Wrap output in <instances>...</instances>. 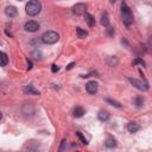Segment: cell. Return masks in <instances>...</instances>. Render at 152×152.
Instances as JSON below:
<instances>
[{"label":"cell","instance_id":"23","mask_svg":"<svg viewBox=\"0 0 152 152\" xmlns=\"http://www.w3.org/2000/svg\"><path fill=\"white\" fill-rule=\"evenodd\" d=\"M58 70H59V68H58L56 64H53V65H52V71L56 72V71H58Z\"/></svg>","mask_w":152,"mask_h":152},{"label":"cell","instance_id":"17","mask_svg":"<svg viewBox=\"0 0 152 152\" xmlns=\"http://www.w3.org/2000/svg\"><path fill=\"white\" fill-rule=\"evenodd\" d=\"M0 56H1V66H5V65L7 64V62H8L7 55H6L5 52H1V53H0Z\"/></svg>","mask_w":152,"mask_h":152},{"label":"cell","instance_id":"3","mask_svg":"<svg viewBox=\"0 0 152 152\" xmlns=\"http://www.w3.org/2000/svg\"><path fill=\"white\" fill-rule=\"evenodd\" d=\"M58 39H59V36L55 31H46L42 36V42L45 44H55L58 42Z\"/></svg>","mask_w":152,"mask_h":152},{"label":"cell","instance_id":"7","mask_svg":"<svg viewBox=\"0 0 152 152\" xmlns=\"http://www.w3.org/2000/svg\"><path fill=\"white\" fill-rule=\"evenodd\" d=\"M128 81L135 87V88H138L139 90H146L147 89V86L146 84H144L141 81H138V80H135V78H132V77H129L128 78Z\"/></svg>","mask_w":152,"mask_h":152},{"label":"cell","instance_id":"25","mask_svg":"<svg viewBox=\"0 0 152 152\" xmlns=\"http://www.w3.org/2000/svg\"><path fill=\"white\" fill-rule=\"evenodd\" d=\"M32 68V63L31 62H27V69H31Z\"/></svg>","mask_w":152,"mask_h":152},{"label":"cell","instance_id":"14","mask_svg":"<svg viewBox=\"0 0 152 152\" xmlns=\"http://www.w3.org/2000/svg\"><path fill=\"white\" fill-rule=\"evenodd\" d=\"M83 114H84V109L82 107H76L74 109V116L75 118H81Z\"/></svg>","mask_w":152,"mask_h":152},{"label":"cell","instance_id":"27","mask_svg":"<svg viewBox=\"0 0 152 152\" xmlns=\"http://www.w3.org/2000/svg\"><path fill=\"white\" fill-rule=\"evenodd\" d=\"M114 1H115V0H112V2H114Z\"/></svg>","mask_w":152,"mask_h":152},{"label":"cell","instance_id":"15","mask_svg":"<svg viewBox=\"0 0 152 152\" xmlns=\"http://www.w3.org/2000/svg\"><path fill=\"white\" fill-rule=\"evenodd\" d=\"M76 33H77V36H78V38H86L87 37V31H84L83 28H81V27H76Z\"/></svg>","mask_w":152,"mask_h":152},{"label":"cell","instance_id":"22","mask_svg":"<svg viewBox=\"0 0 152 152\" xmlns=\"http://www.w3.org/2000/svg\"><path fill=\"white\" fill-rule=\"evenodd\" d=\"M141 64V65H145V63H144V61L142 59H140V58H137L135 61H134V64Z\"/></svg>","mask_w":152,"mask_h":152},{"label":"cell","instance_id":"8","mask_svg":"<svg viewBox=\"0 0 152 152\" xmlns=\"http://www.w3.org/2000/svg\"><path fill=\"white\" fill-rule=\"evenodd\" d=\"M5 13H6L7 17L13 18V17H15V15L18 14V10H17L14 6H7V7L5 8Z\"/></svg>","mask_w":152,"mask_h":152},{"label":"cell","instance_id":"26","mask_svg":"<svg viewBox=\"0 0 152 152\" xmlns=\"http://www.w3.org/2000/svg\"><path fill=\"white\" fill-rule=\"evenodd\" d=\"M150 45H151V46H152V37H151V38H150Z\"/></svg>","mask_w":152,"mask_h":152},{"label":"cell","instance_id":"2","mask_svg":"<svg viewBox=\"0 0 152 152\" xmlns=\"http://www.w3.org/2000/svg\"><path fill=\"white\" fill-rule=\"evenodd\" d=\"M121 14H122V21L126 26H129L133 23V14L129 10V7L126 5V2H122L121 5Z\"/></svg>","mask_w":152,"mask_h":152},{"label":"cell","instance_id":"16","mask_svg":"<svg viewBox=\"0 0 152 152\" xmlns=\"http://www.w3.org/2000/svg\"><path fill=\"white\" fill-rule=\"evenodd\" d=\"M104 144H106L107 147H115V146H116V141H115V139H113V138H108Z\"/></svg>","mask_w":152,"mask_h":152},{"label":"cell","instance_id":"20","mask_svg":"<svg viewBox=\"0 0 152 152\" xmlns=\"http://www.w3.org/2000/svg\"><path fill=\"white\" fill-rule=\"evenodd\" d=\"M106 101L108 102V103H110L112 106H115V107H118V108H120L121 106H120V103L119 102H116V101H114V100H110V99H106Z\"/></svg>","mask_w":152,"mask_h":152},{"label":"cell","instance_id":"11","mask_svg":"<svg viewBox=\"0 0 152 152\" xmlns=\"http://www.w3.org/2000/svg\"><path fill=\"white\" fill-rule=\"evenodd\" d=\"M108 24H109V15H108L107 12H103L102 15H101V25L108 26Z\"/></svg>","mask_w":152,"mask_h":152},{"label":"cell","instance_id":"28","mask_svg":"<svg viewBox=\"0 0 152 152\" xmlns=\"http://www.w3.org/2000/svg\"><path fill=\"white\" fill-rule=\"evenodd\" d=\"M18 1H21V0H18Z\"/></svg>","mask_w":152,"mask_h":152},{"label":"cell","instance_id":"6","mask_svg":"<svg viewBox=\"0 0 152 152\" xmlns=\"http://www.w3.org/2000/svg\"><path fill=\"white\" fill-rule=\"evenodd\" d=\"M97 88H99V86H97V83L95 82V81H89L87 84H86V89H87V91L89 93V94H96V91H97Z\"/></svg>","mask_w":152,"mask_h":152},{"label":"cell","instance_id":"9","mask_svg":"<svg viewBox=\"0 0 152 152\" xmlns=\"http://www.w3.org/2000/svg\"><path fill=\"white\" fill-rule=\"evenodd\" d=\"M139 125L137 124V122H134V121H132V122H128V125H127V129H128V132L129 133H135V132H138L139 131Z\"/></svg>","mask_w":152,"mask_h":152},{"label":"cell","instance_id":"18","mask_svg":"<svg viewBox=\"0 0 152 152\" xmlns=\"http://www.w3.org/2000/svg\"><path fill=\"white\" fill-rule=\"evenodd\" d=\"M76 135H77V137L80 138V140L82 141V144H83V145H87V144H88V141H87V139H86V138L83 137V134H82L81 132H76Z\"/></svg>","mask_w":152,"mask_h":152},{"label":"cell","instance_id":"12","mask_svg":"<svg viewBox=\"0 0 152 152\" xmlns=\"http://www.w3.org/2000/svg\"><path fill=\"white\" fill-rule=\"evenodd\" d=\"M97 118H99V120H101V121H106V120H108L109 114H108L106 110H100L99 114H97Z\"/></svg>","mask_w":152,"mask_h":152},{"label":"cell","instance_id":"24","mask_svg":"<svg viewBox=\"0 0 152 152\" xmlns=\"http://www.w3.org/2000/svg\"><path fill=\"white\" fill-rule=\"evenodd\" d=\"M74 65H75V63H70V64H69V65L66 66V69H68V70H70V69H71V68H72Z\"/></svg>","mask_w":152,"mask_h":152},{"label":"cell","instance_id":"13","mask_svg":"<svg viewBox=\"0 0 152 152\" xmlns=\"http://www.w3.org/2000/svg\"><path fill=\"white\" fill-rule=\"evenodd\" d=\"M25 91L28 93V94H32V95H39V91L36 90V89L33 88V86H31V84H28V86L25 87Z\"/></svg>","mask_w":152,"mask_h":152},{"label":"cell","instance_id":"4","mask_svg":"<svg viewBox=\"0 0 152 152\" xmlns=\"http://www.w3.org/2000/svg\"><path fill=\"white\" fill-rule=\"evenodd\" d=\"M24 28L26 31H28V32H36V31L39 30V24L37 21H34V20H30V21L25 23Z\"/></svg>","mask_w":152,"mask_h":152},{"label":"cell","instance_id":"1","mask_svg":"<svg viewBox=\"0 0 152 152\" xmlns=\"http://www.w3.org/2000/svg\"><path fill=\"white\" fill-rule=\"evenodd\" d=\"M25 11L31 17L39 14L40 11H42V4H40V1H38V0H30L26 4V6H25Z\"/></svg>","mask_w":152,"mask_h":152},{"label":"cell","instance_id":"5","mask_svg":"<svg viewBox=\"0 0 152 152\" xmlns=\"http://www.w3.org/2000/svg\"><path fill=\"white\" fill-rule=\"evenodd\" d=\"M86 8H87V6H86L84 4H76V5L72 7V13L76 14V15L84 14V13H86Z\"/></svg>","mask_w":152,"mask_h":152},{"label":"cell","instance_id":"10","mask_svg":"<svg viewBox=\"0 0 152 152\" xmlns=\"http://www.w3.org/2000/svg\"><path fill=\"white\" fill-rule=\"evenodd\" d=\"M84 19H86V23L88 24V26L93 27V26L95 25V19H94V17H93L91 14H89V13H84Z\"/></svg>","mask_w":152,"mask_h":152},{"label":"cell","instance_id":"21","mask_svg":"<svg viewBox=\"0 0 152 152\" xmlns=\"http://www.w3.org/2000/svg\"><path fill=\"white\" fill-rule=\"evenodd\" d=\"M65 147H66V140H62V145L59 147V151H64Z\"/></svg>","mask_w":152,"mask_h":152},{"label":"cell","instance_id":"19","mask_svg":"<svg viewBox=\"0 0 152 152\" xmlns=\"http://www.w3.org/2000/svg\"><path fill=\"white\" fill-rule=\"evenodd\" d=\"M135 104H137L138 107H141V106L144 104V99H142L141 96H138V97L135 99Z\"/></svg>","mask_w":152,"mask_h":152}]
</instances>
